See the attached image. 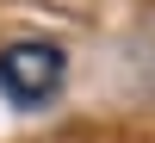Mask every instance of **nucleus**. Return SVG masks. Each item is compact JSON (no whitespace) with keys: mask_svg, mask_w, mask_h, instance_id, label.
Instances as JSON below:
<instances>
[{"mask_svg":"<svg viewBox=\"0 0 155 143\" xmlns=\"http://www.w3.org/2000/svg\"><path fill=\"white\" fill-rule=\"evenodd\" d=\"M62 75H68V56L44 37H25V44L0 50V94L12 106H50L62 94Z\"/></svg>","mask_w":155,"mask_h":143,"instance_id":"f257e3e1","label":"nucleus"}]
</instances>
